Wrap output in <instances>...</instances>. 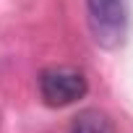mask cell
Instances as JSON below:
<instances>
[{
  "label": "cell",
  "mask_w": 133,
  "mask_h": 133,
  "mask_svg": "<svg viewBox=\"0 0 133 133\" xmlns=\"http://www.w3.org/2000/svg\"><path fill=\"white\" fill-rule=\"evenodd\" d=\"M86 18L91 37L99 47L115 50L123 44L128 31L125 0H86Z\"/></svg>",
  "instance_id": "1"
},
{
  "label": "cell",
  "mask_w": 133,
  "mask_h": 133,
  "mask_svg": "<svg viewBox=\"0 0 133 133\" xmlns=\"http://www.w3.org/2000/svg\"><path fill=\"white\" fill-rule=\"evenodd\" d=\"M89 91V81L78 68L71 65H50L39 73V94L50 107H68L84 99Z\"/></svg>",
  "instance_id": "2"
},
{
  "label": "cell",
  "mask_w": 133,
  "mask_h": 133,
  "mask_svg": "<svg viewBox=\"0 0 133 133\" xmlns=\"http://www.w3.org/2000/svg\"><path fill=\"white\" fill-rule=\"evenodd\" d=\"M71 133H115V125H112L107 112H102V110H84L73 120Z\"/></svg>",
  "instance_id": "3"
}]
</instances>
